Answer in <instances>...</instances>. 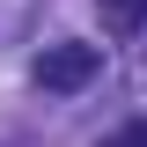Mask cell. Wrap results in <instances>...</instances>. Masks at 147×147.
<instances>
[{"label":"cell","mask_w":147,"mask_h":147,"mask_svg":"<svg viewBox=\"0 0 147 147\" xmlns=\"http://www.w3.org/2000/svg\"><path fill=\"white\" fill-rule=\"evenodd\" d=\"M96 74H103V52H96V44H74V37H59V44H44V52L30 59V81L44 96H81Z\"/></svg>","instance_id":"cell-1"},{"label":"cell","mask_w":147,"mask_h":147,"mask_svg":"<svg viewBox=\"0 0 147 147\" xmlns=\"http://www.w3.org/2000/svg\"><path fill=\"white\" fill-rule=\"evenodd\" d=\"M96 15H103V30L125 37V30H140V22H147V0H96Z\"/></svg>","instance_id":"cell-2"},{"label":"cell","mask_w":147,"mask_h":147,"mask_svg":"<svg viewBox=\"0 0 147 147\" xmlns=\"http://www.w3.org/2000/svg\"><path fill=\"white\" fill-rule=\"evenodd\" d=\"M110 147H147V125H125V132H118Z\"/></svg>","instance_id":"cell-3"}]
</instances>
